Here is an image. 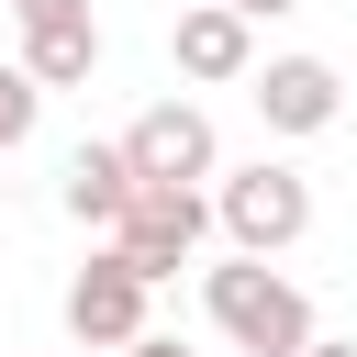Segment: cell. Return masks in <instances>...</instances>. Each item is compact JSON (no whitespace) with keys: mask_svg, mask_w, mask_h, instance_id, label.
Wrapping results in <instances>:
<instances>
[{"mask_svg":"<svg viewBox=\"0 0 357 357\" xmlns=\"http://www.w3.org/2000/svg\"><path fill=\"white\" fill-rule=\"evenodd\" d=\"M301 357H357V335H312V346H301Z\"/></svg>","mask_w":357,"mask_h":357,"instance_id":"13","label":"cell"},{"mask_svg":"<svg viewBox=\"0 0 357 357\" xmlns=\"http://www.w3.org/2000/svg\"><path fill=\"white\" fill-rule=\"evenodd\" d=\"M123 357H190V346H178V335H156V324H145V335H134V346H123Z\"/></svg>","mask_w":357,"mask_h":357,"instance_id":"11","label":"cell"},{"mask_svg":"<svg viewBox=\"0 0 357 357\" xmlns=\"http://www.w3.org/2000/svg\"><path fill=\"white\" fill-rule=\"evenodd\" d=\"M245 100H257V123H268L279 145L346 123V78H335V56H257V67H245Z\"/></svg>","mask_w":357,"mask_h":357,"instance_id":"5","label":"cell"},{"mask_svg":"<svg viewBox=\"0 0 357 357\" xmlns=\"http://www.w3.org/2000/svg\"><path fill=\"white\" fill-rule=\"evenodd\" d=\"M112 245H123L145 279H178V268L212 245V190H201V178H134V201H123Z\"/></svg>","mask_w":357,"mask_h":357,"instance_id":"3","label":"cell"},{"mask_svg":"<svg viewBox=\"0 0 357 357\" xmlns=\"http://www.w3.org/2000/svg\"><path fill=\"white\" fill-rule=\"evenodd\" d=\"M212 234L245 245V257H290L312 234V178L290 156H245V167H212Z\"/></svg>","mask_w":357,"mask_h":357,"instance_id":"2","label":"cell"},{"mask_svg":"<svg viewBox=\"0 0 357 357\" xmlns=\"http://www.w3.org/2000/svg\"><path fill=\"white\" fill-rule=\"evenodd\" d=\"M201 312H212V335L234 346V357H301L324 324H312V290L279 268V257H223V268H201Z\"/></svg>","mask_w":357,"mask_h":357,"instance_id":"1","label":"cell"},{"mask_svg":"<svg viewBox=\"0 0 357 357\" xmlns=\"http://www.w3.org/2000/svg\"><path fill=\"white\" fill-rule=\"evenodd\" d=\"M167 67H178L190 89H245V67H257V22H245L234 0H190V11L167 22Z\"/></svg>","mask_w":357,"mask_h":357,"instance_id":"7","label":"cell"},{"mask_svg":"<svg viewBox=\"0 0 357 357\" xmlns=\"http://www.w3.org/2000/svg\"><path fill=\"white\" fill-rule=\"evenodd\" d=\"M11 22H22V67H33L45 89H89V78H100V45H112V33H100L89 0H45V11H11Z\"/></svg>","mask_w":357,"mask_h":357,"instance_id":"8","label":"cell"},{"mask_svg":"<svg viewBox=\"0 0 357 357\" xmlns=\"http://www.w3.org/2000/svg\"><path fill=\"white\" fill-rule=\"evenodd\" d=\"M45 100H56V89H45V78H33L22 56H11V67H0V156H11V145H33V123H45Z\"/></svg>","mask_w":357,"mask_h":357,"instance_id":"10","label":"cell"},{"mask_svg":"<svg viewBox=\"0 0 357 357\" xmlns=\"http://www.w3.org/2000/svg\"><path fill=\"white\" fill-rule=\"evenodd\" d=\"M234 11H245V22H290L301 0H234Z\"/></svg>","mask_w":357,"mask_h":357,"instance_id":"12","label":"cell"},{"mask_svg":"<svg viewBox=\"0 0 357 357\" xmlns=\"http://www.w3.org/2000/svg\"><path fill=\"white\" fill-rule=\"evenodd\" d=\"M123 156H134V178H201V190H212V167H223V134H212V112H201V100L178 89V100L134 112Z\"/></svg>","mask_w":357,"mask_h":357,"instance_id":"6","label":"cell"},{"mask_svg":"<svg viewBox=\"0 0 357 357\" xmlns=\"http://www.w3.org/2000/svg\"><path fill=\"white\" fill-rule=\"evenodd\" d=\"M123 201H134V156H123V134H112V145H78V156H67V178H56V212H67V223H89V234H112V223H123Z\"/></svg>","mask_w":357,"mask_h":357,"instance_id":"9","label":"cell"},{"mask_svg":"<svg viewBox=\"0 0 357 357\" xmlns=\"http://www.w3.org/2000/svg\"><path fill=\"white\" fill-rule=\"evenodd\" d=\"M0 11H45V0H0Z\"/></svg>","mask_w":357,"mask_h":357,"instance_id":"14","label":"cell"},{"mask_svg":"<svg viewBox=\"0 0 357 357\" xmlns=\"http://www.w3.org/2000/svg\"><path fill=\"white\" fill-rule=\"evenodd\" d=\"M145 312H156V279L100 234V245H89V268L67 279V346H78V357H123V346L145 335Z\"/></svg>","mask_w":357,"mask_h":357,"instance_id":"4","label":"cell"}]
</instances>
